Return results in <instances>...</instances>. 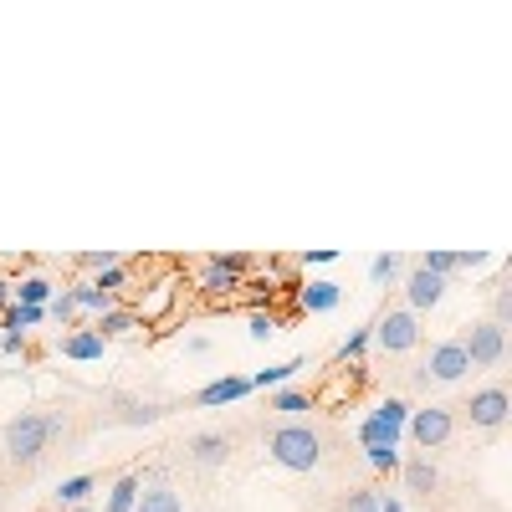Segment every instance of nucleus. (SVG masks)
<instances>
[{
  "mask_svg": "<svg viewBox=\"0 0 512 512\" xmlns=\"http://www.w3.org/2000/svg\"><path fill=\"white\" fill-rule=\"evenodd\" d=\"M400 472H405V492H420V497H431L436 487H441V472L425 456H410V461H400Z\"/></svg>",
  "mask_w": 512,
  "mask_h": 512,
  "instance_id": "12",
  "label": "nucleus"
},
{
  "mask_svg": "<svg viewBox=\"0 0 512 512\" xmlns=\"http://www.w3.org/2000/svg\"><path fill=\"white\" fill-rule=\"evenodd\" d=\"M72 512H93V507H88V502H82V507H72Z\"/></svg>",
  "mask_w": 512,
  "mask_h": 512,
  "instance_id": "39",
  "label": "nucleus"
},
{
  "mask_svg": "<svg viewBox=\"0 0 512 512\" xmlns=\"http://www.w3.org/2000/svg\"><path fill=\"white\" fill-rule=\"evenodd\" d=\"M364 461L374 466V472H395V466H400V446H369Z\"/></svg>",
  "mask_w": 512,
  "mask_h": 512,
  "instance_id": "28",
  "label": "nucleus"
},
{
  "mask_svg": "<svg viewBox=\"0 0 512 512\" xmlns=\"http://www.w3.org/2000/svg\"><path fill=\"white\" fill-rule=\"evenodd\" d=\"M461 410H466V420H472L477 431H502V425H507V410H512V400H507L502 384H487V390H477V395L466 400Z\"/></svg>",
  "mask_w": 512,
  "mask_h": 512,
  "instance_id": "6",
  "label": "nucleus"
},
{
  "mask_svg": "<svg viewBox=\"0 0 512 512\" xmlns=\"http://www.w3.org/2000/svg\"><path fill=\"white\" fill-rule=\"evenodd\" d=\"M461 349H466V359H472V369H497L502 354H507V328L482 318V323H472L461 333Z\"/></svg>",
  "mask_w": 512,
  "mask_h": 512,
  "instance_id": "4",
  "label": "nucleus"
},
{
  "mask_svg": "<svg viewBox=\"0 0 512 512\" xmlns=\"http://www.w3.org/2000/svg\"><path fill=\"white\" fill-rule=\"evenodd\" d=\"M246 395H251V379H246V374H221V379H210L205 390L195 395V405L216 410V405H236V400H246Z\"/></svg>",
  "mask_w": 512,
  "mask_h": 512,
  "instance_id": "11",
  "label": "nucleus"
},
{
  "mask_svg": "<svg viewBox=\"0 0 512 512\" xmlns=\"http://www.w3.org/2000/svg\"><path fill=\"white\" fill-rule=\"evenodd\" d=\"M190 461L195 466H205V472H216V466H226L231 461V451H236V441L226 436V431H200V436H190Z\"/></svg>",
  "mask_w": 512,
  "mask_h": 512,
  "instance_id": "10",
  "label": "nucleus"
},
{
  "mask_svg": "<svg viewBox=\"0 0 512 512\" xmlns=\"http://www.w3.org/2000/svg\"><path fill=\"white\" fill-rule=\"evenodd\" d=\"M267 456L282 466V472H318L323 466V441H318L313 425L287 420V425H277V431L267 436Z\"/></svg>",
  "mask_w": 512,
  "mask_h": 512,
  "instance_id": "2",
  "label": "nucleus"
},
{
  "mask_svg": "<svg viewBox=\"0 0 512 512\" xmlns=\"http://www.w3.org/2000/svg\"><path fill=\"white\" fill-rule=\"evenodd\" d=\"M62 410H21L11 425H6V456L16 461V466H31V461H41L52 451V441L62 436Z\"/></svg>",
  "mask_w": 512,
  "mask_h": 512,
  "instance_id": "1",
  "label": "nucleus"
},
{
  "mask_svg": "<svg viewBox=\"0 0 512 512\" xmlns=\"http://www.w3.org/2000/svg\"><path fill=\"white\" fill-rule=\"evenodd\" d=\"M359 446H364V451H369V446H400V436L369 415V420H359Z\"/></svg>",
  "mask_w": 512,
  "mask_h": 512,
  "instance_id": "23",
  "label": "nucleus"
},
{
  "mask_svg": "<svg viewBox=\"0 0 512 512\" xmlns=\"http://www.w3.org/2000/svg\"><path fill=\"white\" fill-rule=\"evenodd\" d=\"M139 492H144V482H139L134 472L118 477L113 492H108V512H134V507H139Z\"/></svg>",
  "mask_w": 512,
  "mask_h": 512,
  "instance_id": "19",
  "label": "nucleus"
},
{
  "mask_svg": "<svg viewBox=\"0 0 512 512\" xmlns=\"http://www.w3.org/2000/svg\"><path fill=\"white\" fill-rule=\"evenodd\" d=\"M405 431H410V441H415L420 451H436V446H446V441L456 436V415H451L446 405H425V410H410Z\"/></svg>",
  "mask_w": 512,
  "mask_h": 512,
  "instance_id": "5",
  "label": "nucleus"
},
{
  "mask_svg": "<svg viewBox=\"0 0 512 512\" xmlns=\"http://www.w3.org/2000/svg\"><path fill=\"white\" fill-rule=\"evenodd\" d=\"M72 313H77V308H72V292H57L52 303H47V318H57V323H67Z\"/></svg>",
  "mask_w": 512,
  "mask_h": 512,
  "instance_id": "34",
  "label": "nucleus"
},
{
  "mask_svg": "<svg viewBox=\"0 0 512 512\" xmlns=\"http://www.w3.org/2000/svg\"><path fill=\"white\" fill-rule=\"evenodd\" d=\"M333 256H338V251H328V246H323V251H308V256H303V262H308V267H328V262H333Z\"/></svg>",
  "mask_w": 512,
  "mask_h": 512,
  "instance_id": "36",
  "label": "nucleus"
},
{
  "mask_svg": "<svg viewBox=\"0 0 512 512\" xmlns=\"http://www.w3.org/2000/svg\"><path fill=\"white\" fill-rule=\"evenodd\" d=\"M6 308H11V282L0 277V313H6Z\"/></svg>",
  "mask_w": 512,
  "mask_h": 512,
  "instance_id": "38",
  "label": "nucleus"
},
{
  "mask_svg": "<svg viewBox=\"0 0 512 512\" xmlns=\"http://www.w3.org/2000/svg\"><path fill=\"white\" fill-rule=\"evenodd\" d=\"M405 267H410V262H405L400 251H384V256H374V262H369V282H374V287H390V282L405 277Z\"/></svg>",
  "mask_w": 512,
  "mask_h": 512,
  "instance_id": "17",
  "label": "nucleus"
},
{
  "mask_svg": "<svg viewBox=\"0 0 512 512\" xmlns=\"http://www.w3.org/2000/svg\"><path fill=\"white\" fill-rule=\"evenodd\" d=\"M338 297H344V287H338V282H308L303 287V313H333Z\"/></svg>",
  "mask_w": 512,
  "mask_h": 512,
  "instance_id": "14",
  "label": "nucleus"
},
{
  "mask_svg": "<svg viewBox=\"0 0 512 512\" xmlns=\"http://www.w3.org/2000/svg\"><path fill=\"white\" fill-rule=\"evenodd\" d=\"M0 318H6V333H26V328H36L41 318H47V308H26V303H11V308L0 313Z\"/></svg>",
  "mask_w": 512,
  "mask_h": 512,
  "instance_id": "22",
  "label": "nucleus"
},
{
  "mask_svg": "<svg viewBox=\"0 0 512 512\" xmlns=\"http://www.w3.org/2000/svg\"><path fill=\"white\" fill-rule=\"evenodd\" d=\"M134 512H185V507H180V492L169 487V482H154L149 492H139V507Z\"/></svg>",
  "mask_w": 512,
  "mask_h": 512,
  "instance_id": "16",
  "label": "nucleus"
},
{
  "mask_svg": "<svg viewBox=\"0 0 512 512\" xmlns=\"http://www.w3.org/2000/svg\"><path fill=\"white\" fill-rule=\"evenodd\" d=\"M441 297H446V277L425 272V267H405V308H410L415 318H420V313H431Z\"/></svg>",
  "mask_w": 512,
  "mask_h": 512,
  "instance_id": "8",
  "label": "nucleus"
},
{
  "mask_svg": "<svg viewBox=\"0 0 512 512\" xmlns=\"http://www.w3.org/2000/svg\"><path fill=\"white\" fill-rule=\"evenodd\" d=\"M123 282H128V267H123V262H118V267H108V272H98V282H93V287H98V292H108V297H113V292H118V287H123Z\"/></svg>",
  "mask_w": 512,
  "mask_h": 512,
  "instance_id": "32",
  "label": "nucleus"
},
{
  "mask_svg": "<svg viewBox=\"0 0 512 512\" xmlns=\"http://www.w3.org/2000/svg\"><path fill=\"white\" fill-rule=\"evenodd\" d=\"M369 344H374V338H369V328H354V333L344 338V349H338V359H344V364H349V359H359V354H364Z\"/></svg>",
  "mask_w": 512,
  "mask_h": 512,
  "instance_id": "31",
  "label": "nucleus"
},
{
  "mask_svg": "<svg viewBox=\"0 0 512 512\" xmlns=\"http://www.w3.org/2000/svg\"><path fill=\"white\" fill-rule=\"evenodd\" d=\"M303 369V359H287V364H272V369H256L251 374V390H282V384Z\"/></svg>",
  "mask_w": 512,
  "mask_h": 512,
  "instance_id": "20",
  "label": "nucleus"
},
{
  "mask_svg": "<svg viewBox=\"0 0 512 512\" xmlns=\"http://www.w3.org/2000/svg\"><path fill=\"white\" fill-rule=\"evenodd\" d=\"M277 328H282V323H277L272 313H262V308H256V313L246 318V333H251V344H267V338H272Z\"/></svg>",
  "mask_w": 512,
  "mask_h": 512,
  "instance_id": "27",
  "label": "nucleus"
},
{
  "mask_svg": "<svg viewBox=\"0 0 512 512\" xmlns=\"http://www.w3.org/2000/svg\"><path fill=\"white\" fill-rule=\"evenodd\" d=\"M379 512H405V502L400 497H379Z\"/></svg>",
  "mask_w": 512,
  "mask_h": 512,
  "instance_id": "37",
  "label": "nucleus"
},
{
  "mask_svg": "<svg viewBox=\"0 0 512 512\" xmlns=\"http://www.w3.org/2000/svg\"><path fill=\"white\" fill-rule=\"evenodd\" d=\"M82 267H93V272H108V267H118V251H88V256H77Z\"/></svg>",
  "mask_w": 512,
  "mask_h": 512,
  "instance_id": "33",
  "label": "nucleus"
},
{
  "mask_svg": "<svg viewBox=\"0 0 512 512\" xmlns=\"http://www.w3.org/2000/svg\"><path fill=\"white\" fill-rule=\"evenodd\" d=\"M492 323H497V328H507V323H512V287H507V282H502V287H497V297H492Z\"/></svg>",
  "mask_w": 512,
  "mask_h": 512,
  "instance_id": "30",
  "label": "nucleus"
},
{
  "mask_svg": "<svg viewBox=\"0 0 512 512\" xmlns=\"http://www.w3.org/2000/svg\"><path fill=\"white\" fill-rule=\"evenodd\" d=\"M88 492H93V477L82 472V477H67V482L57 487V502H62V507H82V502H88Z\"/></svg>",
  "mask_w": 512,
  "mask_h": 512,
  "instance_id": "24",
  "label": "nucleus"
},
{
  "mask_svg": "<svg viewBox=\"0 0 512 512\" xmlns=\"http://www.w3.org/2000/svg\"><path fill=\"white\" fill-rule=\"evenodd\" d=\"M26 349V333H6L0 338V354H21Z\"/></svg>",
  "mask_w": 512,
  "mask_h": 512,
  "instance_id": "35",
  "label": "nucleus"
},
{
  "mask_svg": "<svg viewBox=\"0 0 512 512\" xmlns=\"http://www.w3.org/2000/svg\"><path fill=\"white\" fill-rule=\"evenodd\" d=\"M11 297H16V303H26V308H47L52 297H57V287L47 277H26L21 287H11Z\"/></svg>",
  "mask_w": 512,
  "mask_h": 512,
  "instance_id": "18",
  "label": "nucleus"
},
{
  "mask_svg": "<svg viewBox=\"0 0 512 512\" xmlns=\"http://www.w3.org/2000/svg\"><path fill=\"white\" fill-rule=\"evenodd\" d=\"M369 338H374L384 354H410V349L420 344V318H415L410 308H390V313L369 328Z\"/></svg>",
  "mask_w": 512,
  "mask_h": 512,
  "instance_id": "3",
  "label": "nucleus"
},
{
  "mask_svg": "<svg viewBox=\"0 0 512 512\" xmlns=\"http://www.w3.org/2000/svg\"><path fill=\"white\" fill-rule=\"evenodd\" d=\"M374 420H379V425H390L395 436H405V420H410V405H405V400H379V405H374Z\"/></svg>",
  "mask_w": 512,
  "mask_h": 512,
  "instance_id": "21",
  "label": "nucleus"
},
{
  "mask_svg": "<svg viewBox=\"0 0 512 512\" xmlns=\"http://www.w3.org/2000/svg\"><path fill=\"white\" fill-rule=\"evenodd\" d=\"M103 338L93 333V328H82V333H67L62 338V359H77V364H93V359H103Z\"/></svg>",
  "mask_w": 512,
  "mask_h": 512,
  "instance_id": "13",
  "label": "nucleus"
},
{
  "mask_svg": "<svg viewBox=\"0 0 512 512\" xmlns=\"http://www.w3.org/2000/svg\"><path fill=\"white\" fill-rule=\"evenodd\" d=\"M272 410H282V415H303V410H313L308 405V395L303 390H287V384H282V390H272V400H267Z\"/></svg>",
  "mask_w": 512,
  "mask_h": 512,
  "instance_id": "26",
  "label": "nucleus"
},
{
  "mask_svg": "<svg viewBox=\"0 0 512 512\" xmlns=\"http://www.w3.org/2000/svg\"><path fill=\"white\" fill-rule=\"evenodd\" d=\"M139 323H144L139 313H128V308H108V313H98V328H93V333L108 344V338H118V333H134Z\"/></svg>",
  "mask_w": 512,
  "mask_h": 512,
  "instance_id": "15",
  "label": "nucleus"
},
{
  "mask_svg": "<svg viewBox=\"0 0 512 512\" xmlns=\"http://www.w3.org/2000/svg\"><path fill=\"white\" fill-rule=\"evenodd\" d=\"M246 272H251V256H246V251L210 256V262H205V277H200V287H205V292H216V297H221V292L231 297V292L241 287V277H246Z\"/></svg>",
  "mask_w": 512,
  "mask_h": 512,
  "instance_id": "7",
  "label": "nucleus"
},
{
  "mask_svg": "<svg viewBox=\"0 0 512 512\" xmlns=\"http://www.w3.org/2000/svg\"><path fill=\"white\" fill-rule=\"evenodd\" d=\"M466 369H472V359H466L461 338H446V344H436V349H431V359H425L420 379H425V384H431V379H441V384H456Z\"/></svg>",
  "mask_w": 512,
  "mask_h": 512,
  "instance_id": "9",
  "label": "nucleus"
},
{
  "mask_svg": "<svg viewBox=\"0 0 512 512\" xmlns=\"http://www.w3.org/2000/svg\"><path fill=\"white\" fill-rule=\"evenodd\" d=\"M72 308H88V313H108V308H113V297H108V292H98V287L88 282V287H72Z\"/></svg>",
  "mask_w": 512,
  "mask_h": 512,
  "instance_id": "25",
  "label": "nucleus"
},
{
  "mask_svg": "<svg viewBox=\"0 0 512 512\" xmlns=\"http://www.w3.org/2000/svg\"><path fill=\"white\" fill-rule=\"evenodd\" d=\"M338 512H379V492L359 487V492H349L344 502H338Z\"/></svg>",
  "mask_w": 512,
  "mask_h": 512,
  "instance_id": "29",
  "label": "nucleus"
}]
</instances>
